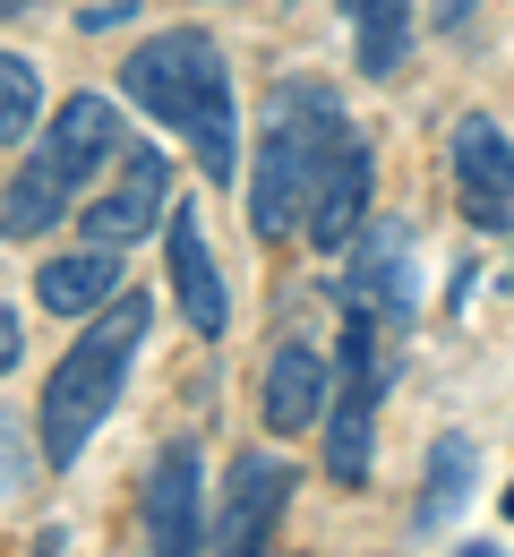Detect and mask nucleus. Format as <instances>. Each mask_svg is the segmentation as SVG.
<instances>
[{
    "mask_svg": "<svg viewBox=\"0 0 514 557\" xmlns=\"http://www.w3.org/2000/svg\"><path fill=\"white\" fill-rule=\"evenodd\" d=\"M121 86H129V103L154 112L172 138H189V154H198L206 181H231V172H240L231 70H223V52L198 35V26H163V35H147V44L121 61Z\"/></svg>",
    "mask_w": 514,
    "mask_h": 557,
    "instance_id": "f257e3e1",
    "label": "nucleus"
},
{
    "mask_svg": "<svg viewBox=\"0 0 514 557\" xmlns=\"http://www.w3.org/2000/svg\"><path fill=\"white\" fill-rule=\"evenodd\" d=\"M343 103L317 86V77H284L275 103H266V146H258V181H249V232L258 240H284L309 223V198L343 146Z\"/></svg>",
    "mask_w": 514,
    "mask_h": 557,
    "instance_id": "f03ea898",
    "label": "nucleus"
},
{
    "mask_svg": "<svg viewBox=\"0 0 514 557\" xmlns=\"http://www.w3.org/2000/svg\"><path fill=\"white\" fill-rule=\"evenodd\" d=\"M147 292H112L103 309H95V326L61 351V369L43 377V463H61L70 472L77 455L95 446V429L103 412L121 404V377H129V360L147 344Z\"/></svg>",
    "mask_w": 514,
    "mask_h": 557,
    "instance_id": "7ed1b4c3",
    "label": "nucleus"
},
{
    "mask_svg": "<svg viewBox=\"0 0 514 557\" xmlns=\"http://www.w3.org/2000/svg\"><path fill=\"white\" fill-rule=\"evenodd\" d=\"M112 154H121V112H112L103 95H70V103L52 112V129L35 138L26 172L0 189V232H9V240L52 232V223L70 214V198H86V181H95Z\"/></svg>",
    "mask_w": 514,
    "mask_h": 557,
    "instance_id": "20e7f679",
    "label": "nucleus"
},
{
    "mask_svg": "<svg viewBox=\"0 0 514 557\" xmlns=\"http://www.w3.org/2000/svg\"><path fill=\"white\" fill-rule=\"evenodd\" d=\"M386 326H368V318H352L343 326V395L326 386V472L343 488H368V472H377V395H386Z\"/></svg>",
    "mask_w": 514,
    "mask_h": 557,
    "instance_id": "39448f33",
    "label": "nucleus"
},
{
    "mask_svg": "<svg viewBox=\"0 0 514 557\" xmlns=\"http://www.w3.org/2000/svg\"><path fill=\"white\" fill-rule=\"evenodd\" d=\"M335 292H343L352 318L403 335V326H412V232H403V223L352 232V258H343V283H335Z\"/></svg>",
    "mask_w": 514,
    "mask_h": 557,
    "instance_id": "423d86ee",
    "label": "nucleus"
},
{
    "mask_svg": "<svg viewBox=\"0 0 514 557\" xmlns=\"http://www.w3.org/2000/svg\"><path fill=\"white\" fill-rule=\"evenodd\" d=\"M284 506H292V463H275V455H258V446H249V455L231 463V481H223L215 557H266V549H275Z\"/></svg>",
    "mask_w": 514,
    "mask_h": 557,
    "instance_id": "0eeeda50",
    "label": "nucleus"
},
{
    "mask_svg": "<svg viewBox=\"0 0 514 557\" xmlns=\"http://www.w3.org/2000/svg\"><path fill=\"white\" fill-rule=\"evenodd\" d=\"M198 497H206L198 446L172 437V446L154 455V481H147V549L154 557H198V549H206V515H198Z\"/></svg>",
    "mask_w": 514,
    "mask_h": 557,
    "instance_id": "6e6552de",
    "label": "nucleus"
},
{
    "mask_svg": "<svg viewBox=\"0 0 514 557\" xmlns=\"http://www.w3.org/2000/svg\"><path fill=\"white\" fill-rule=\"evenodd\" d=\"M163 214H172V163H163L154 146H138V154L121 163V181L86 207V240H95V249H129V240H147Z\"/></svg>",
    "mask_w": 514,
    "mask_h": 557,
    "instance_id": "1a4fd4ad",
    "label": "nucleus"
},
{
    "mask_svg": "<svg viewBox=\"0 0 514 557\" xmlns=\"http://www.w3.org/2000/svg\"><path fill=\"white\" fill-rule=\"evenodd\" d=\"M454 189L480 232H514V138H498L480 112L454 121Z\"/></svg>",
    "mask_w": 514,
    "mask_h": 557,
    "instance_id": "9d476101",
    "label": "nucleus"
},
{
    "mask_svg": "<svg viewBox=\"0 0 514 557\" xmlns=\"http://www.w3.org/2000/svg\"><path fill=\"white\" fill-rule=\"evenodd\" d=\"M361 223H368V138H361V129H343V146H335V163H326V181H317L300 232H309L317 249H343Z\"/></svg>",
    "mask_w": 514,
    "mask_h": 557,
    "instance_id": "9b49d317",
    "label": "nucleus"
},
{
    "mask_svg": "<svg viewBox=\"0 0 514 557\" xmlns=\"http://www.w3.org/2000/svg\"><path fill=\"white\" fill-rule=\"evenodd\" d=\"M163 232H172V283H180V318L198 326V335H223V275H215V249H206V223L198 207H172L163 214Z\"/></svg>",
    "mask_w": 514,
    "mask_h": 557,
    "instance_id": "f8f14e48",
    "label": "nucleus"
},
{
    "mask_svg": "<svg viewBox=\"0 0 514 557\" xmlns=\"http://www.w3.org/2000/svg\"><path fill=\"white\" fill-rule=\"evenodd\" d=\"M326 386H335V369H326L317 351L284 344L275 360H266V429H275V437L317 429V420H326Z\"/></svg>",
    "mask_w": 514,
    "mask_h": 557,
    "instance_id": "ddd939ff",
    "label": "nucleus"
},
{
    "mask_svg": "<svg viewBox=\"0 0 514 557\" xmlns=\"http://www.w3.org/2000/svg\"><path fill=\"white\" fill-rule=\"evenodd\" d=\"M35 292H43V309L86 318V309H103V300L129 292V283H121V258H112V249H70V258H52V267L35 275Z\"/></svg>",
    "mask_w": 514,
    "mask_h": 557,
    "instance_id": "4468645a",
    "label": "nucleus"
},
{
    "mask_svg": "<svg viewBox=\"0 0 514 557\" xmlns=\"http://www.w3.org/2000/svg\"><path fill=\"white\" fill-rule=\"evenodd\" d=\"M343 17H352V61H361V77H394L403 70L412 0H343Z\"/></svg>",
    "mask_w": 514,
    "mask_h": 557,
    "instance_id": "2eb2a0df",
    "label": "nucleus"
},
{
    "mask_svg": "<svg viewBox=\"0 0 514 557\" xmlns=\"http://www.w3.org/2000/svg\"><path fill=\"white\" fill-rule=\"evenodd\" d=\"M472 497V446L463 437H438L429 446V488H421V506H412V523L421 532H438V523H454V506Z\"/></svg>",
    "mask_w": 514,
    "mask_h": 557,
    "instance_id": "dca6fc26",
    "label": "nucleus"
},
{
    "mask_svg": "<svg viewBox=\"0 0 514 557\" xmlns=\"http://www.w3.org/2000/svg\"><path fill=\"white\" fill-rule=\"evenodd\" d=\"M35 112H43V86H35V61H17V52H0V146H17L35 129Z\"/></svg>",
    "mask_w": 514,
    "mask_h": 557,
    "instance_id": "f3484780",
    "label": "nucleus"
},
{
    "mask_svg": "<svg viewBox=\"0 0 514 557\" xmlns=\"http://www.w3.org/2000/svg\"><path fill=\"white\" fill-rule=\"evenodd\" d=\"M26 472H35V446H26V429H17V420L0 412V497H17Z\"/></svg>",
    "mask_w": 514,
    "mask_h": 557,
    "instance_id": "a211bd4d",
    "label": "nucleus"
},
{
    "mask_svg": "<svg viewBox=\"0 0 514 557\" xmlns=\"http://www.w3.org/2000/svg\"><path fill=\"white\" fill-rule=\"evenodd\" d=\"M9 369H17V318L0 309V377H9Z\"/></svg>",
    "mask_w": 514,
    "mask_h": 557,
    "instance_id": "6ab92c4d",
    "label": "nucleus"
},
{
    "mask_svg": "<svg viewBox=\"0 0 514 557\" xmlns=\"http://www.w3.org/2000/svg\"><path fill=\"white\" fill-rule=\"evenodd\" d=\"M70 549V532H43V541H35V557H61Z\"/></svg>",
    "mask_w": 514,
    "mask_h": 557,
    "instance_id": "aec40b11",
    "label": "nucleus"
},
{
    "mask_svg": "<svg viewBox=\"0 0 514 557\" xmlns=\"http://www.w3.org/2000/svg\"><path fill=\"white\" fill-rule=\"evenodd\" d=\"M26 9H35V0H0V17H26Z\"/></svg>",
    "mask_w": 514,
    "mask_h": 557,
    "instance_id": "412c9836",
    "label": "nucleus"
},
{
    "mask_svg": "<svg viewBox=\"0 0 514 557\" xmlns=\"http://www.w3.org/2000/svg\"><path fill=\"white\" fill-rule=\"evenodd\" d=\"M463 557H506V549H463Z\"/></svg>",
    "mask_w": 514,
    "mask_h": 557,
    "instance_id": "4be33fe9",
    "label": "nucleus"
},
{
    "mask_svg": "<svg viewBox=\"0 0 514 557\" xmlns=\"http://www.w3.org/2000/svg\"><path fill=\"white\" fill-rule=\"evenodd\" d=\"M506 515H514V488H506Z\"/></svg>",
    "mask_w": 514,
    "mask_h": 557,
    "instance_id": "5701e85b",
    "label": "nucleus"
}]
</instances>
